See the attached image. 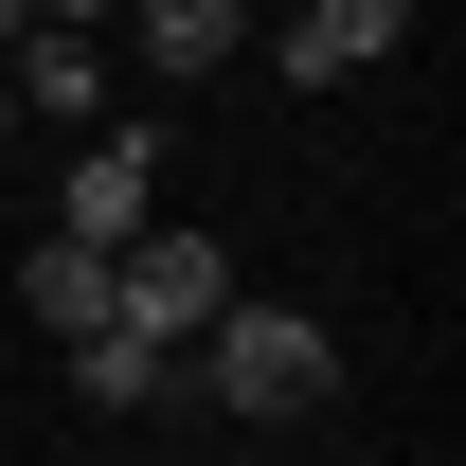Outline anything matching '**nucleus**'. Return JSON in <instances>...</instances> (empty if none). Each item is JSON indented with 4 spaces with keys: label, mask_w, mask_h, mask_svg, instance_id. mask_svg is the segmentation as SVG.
I'll use <instances>...</instances> for the list:
<instances>
[{
    "label": "nucleus",
    "mask_w": 466,
    "mask_h": 466,
    "mask_svg": "<svg viewBox=\"0 0 466 466\" xmlns=\"http://www.w3.org/2000/svg\"><path fill=\"white\" fill-rule=\"evenodd\" d=\"M179 377H198V395H233V412H269V431H288V412H323V395H341V341H323L305 305H251V288H233L216 323L179 341Z\"/></svg>",
    "instance_id": "nucleus-1"
},
{
    "label": "nucleus",
    "mask_w": 466,
    "mask_h": 466,
    "mask_svg": "<svg viewBox=\"0 0 466 466\" xmlns=\"http://www.w3.org/2000/svg\"><path fill=\"white\" fill-rule=\"evenodd\" d=\"M108 305L144 323V341H198V323L233 305V251H216V233H126V251H108Z\"/></svg>",
    "instance_id": "nucleus-2"
},
{
    "label": "nucleus",
    "mask_w": 466,
    "mask_h": 466,
    "mask_svg": "<svg viewBox=\"0 0 466 466\" xmlns=\"http://www.w3.org/2000/svg\"><path fill=\"white\" fill-rule=\"evenodd\" d=\"M269 36H288V90H341V72H377L412 36V0H288Z\"/></svg>",
    "instance_id": "nucleus-3"
},
{
    "label": "nucleus",
    "mask_w": 466,
    "mask_h": 466,
    "mask_svg": "<svg viewBox=\"0 0 466 466\" xmlns=\"http://www.w3.org/2000/svg\"><path fill=\"white\" fill-rule=\"evenodd\" d=\"M144 162H162L144 126H90V144H72V179H55V233H90V251H126V233H144Z\"/></svg>",
    "instance_id": "nucleus-4"
},
{
    "label": "nucleus",
    "mask_w": 466,
    "mask_h": 466,
    "mask_svg": "<svg viewBox=\"0 0 466 466\" xmlns=\"http://www.w3.org/2000/svg\"><path fill=\"white\" fill-rule=\"evenodd\" d=\"M72 395L90 412H179L198 377H179V341H144V323H90V341H72Z\"/></svg>",
    "instance_id": "nucleus-5"
},
{
    "label": "nucleus",
    "mask_w": 466,
    "mask_h": 466,
    "mask_svg": "<svg viewBox=\"0 0 466 466\" xmlns=\"http://www.w3.org/2000/svg\"><path fill=\"white\" fill-rule=\"evenodd\" d=\"M0 90H18V108H55V126H108V55H90L72 18H36V36L0 55Z\"/></svg>",
    "instance_id": "nucleus-6"
},
{
    "label": "nucleus",
    "mask_w": 466,
    "mask_h": 466,
    "mask_svg": "<svg viewBox=\"0 0 466 466\" xmlns=\"http://www.w3.org/2000/svg\"><path fill=\"white\" fill-rule=\"evenodd\" d=\"M18 305H36L55 341H90V323H126V305H108V251H90V233H36V251H18Z\"/></svg>",
    "instance_id": "nucleus-7"
},
{
    "label": "nucleus",
    "mask_w": 466,
    "mask_h": 466,
    "mask_svg": "<svg viewBox=\"0 0 466 466\" xmlns=\"http://www.w3.org/2000/svg\"><path fill=\"white\" fill-rule=\"evenodd\" d=\"M144 18V72H233L251 55V0H126Z\"/></svg>",
    "instance_id": "nucleus-8"
},
{
    "label": "nucleus",
    "mask_w": 466,
    "mask_h": 466,
    "mask_svg": "<svg viewBox=\"0 0 466 466\" xmlns=\"http://www.w3.org/2000/svg\"><path fill=\"white\" fill-rule=\"evenodd\" d=\"M36 18H72V36H90V18H126V0H36Z\"/></svg>",
    "instance_id": "nucleus-9"
},
{
    "label": "nucleus",
    "mask_w": 466,
    "mask_h": 466,
    "mask_svg": "<svg viewBox=\"0 0 466 466\" xmlns=\"http://www.w3.org/2000/svg\"><path fill=\"white\" fill-rule=\"evenodd\" d=\"M251 18H288V0H251Z\"/></svg>",
    "instance_id": "nucleus-10"
}]
</instances>
